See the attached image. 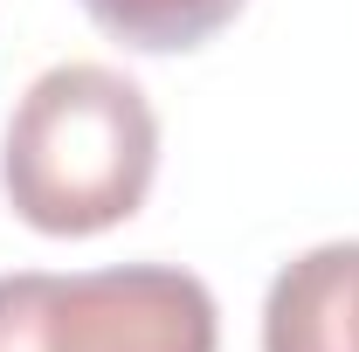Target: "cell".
<instances>
[{
    "mask_svg": "<svg viewBox=\"0 0 359 352\" xmlns=\"http://www.w3.org/2000/svg\"><path fill=\"white\" fill-rule=\"evenodd\" d=\"M159 173L145 90L104 62H55L21 90L0 138L7 208L42 235H104L132 221Z\"/></svg>",
    "mask_w": 359,
    "mask_h": 352,
    "instance_id": "obj_1",
    "label": "cell"
},
{
    "mask_svg": "<svg viewBox=\"0 0 359 352\" xmlns=\"http://www.w3.org/2000/svg\"><path fill=\"white\" fill-rule=\"evenodd\" d=\"M83 14L125 48L173 55V48H201L215 28H228L242 14V0H83Z\"/></svg>",
    "mask_w": 359,
    "mask_h": 352,
    "instance_id": "obj_4",
    "label": "cell"
},
{
    "mask_svg": "<svg viewBox=\"0 0 359 352\" xmlns=\"http://www.w3.org/2000/svg\"><path fill=\"white\" fill-rule=\"evenodd\" d=\"M263 352H359V242H325L276 269Z\"/></svg>",
    "mask_w": 359,
    "mask_h": 352,
    "instance_id": "obj_3",
    "label": "cell"
},
{
    "mask_svg": "<svg viewBox=\"0 0 359 352\" xmlns=\"http://www.w3.org/2000/svg\"><path fill=\"white\" fill-rule=\"evenodd\" d=\"M215 339L208 283L173 263L0 276V352H215Z\"/></svg>",
    "mask_w": 359,
    "mask_h": 352,
    "instance_id": "obj_2",
    "label": "cell"
}]
</instances>
